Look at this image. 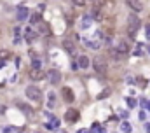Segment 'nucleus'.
<instances>
[{
  "mask_svg": "<svg viewBox=\"0 0 150 133\" xmlns=\"http://www.w3.org/2000/svg\"><path fill=\"white\" fill-rule=\"evenodd\" d=\"M140 18L136 16V14H131L129 18H127V25H126V32H127V35H129L131 39H135L136 35H138V30H140Z\"/></svg>",
  "mask_w": 150,
  "mask_h": 133,
  "instance_id": "nucleus-1",
  "label": "nucleus"
},
{
  "mask_svg": "<svg viewBox=\"0 0 150 133\" xmlns=\"http://www.w3.org/2000/svg\"><path fill=\"white\" fill-rule=\"evenodd\" d=\"M93 69L96 70V74L106 75V72H108V63H106V60H105L103 56H94V60H93Z\"/></svg>",
  "mask_w": 150,
  "mask_h": 133,
  "instance_id": "nucleus-2",
  "label": "nucleus"
},
{
  "mask_svg": "<svg viewBox=\"0 0 150 133\" xmlns=\"http://www.w3.org/2000/svg\"><path fill=\"white\" fill-rule=\"evenodd\" d=\"M25 95H26V98H30L33 102H40L42 100V91L38 90L37 86H28L25 90Z\"/></svg>",
  "mask_w": 150,
  "mask_h": 133,
  "instance_id": "nucleus-3",
  "label": "nucleus"
},
{
  "mask_svg": "<svg viewBox=\"0 0 150 133\" xmlns=\"http://www.w3.org/2000/svg\"><path fill=\"white\" fill-rule=\"evenodd\" d=\"M46 75H47V81H49L51 84H58V82L61 81V74H59V70H56V69H51Z\"/></svg>",
  "mask_w": 150,
  "mask_h": 133,
  "instance_id": "nucleus-4",
  "label": "nucleus"
},
{
  "mask_svg": "<svg viewBox=\"0 0 150 133\" xmlns=\"http://www.w3.org/2000/svg\"><path fill=\"white\" fill-rule=\"evenodd\" d=\"M28 75H30V79L32 81H40V79H44V70H42V69H33V66H32V69H30V72H28Z\"/></svg>",
  "mask_w": 150,
  "mask_h": 133,
  "instance_id": "nucleus-5",
  "label": "nucleus"
},
{
  "mask_svg": "<svg viewBox=\"0 0 150 133\" xmlns=\"http://www.w3.org/2000/svg\"><path fill=\"white\" fill-rule=\"evenodd\" d=\"M61 95H63V100H65L67 103H72L73 100H75V95H73V91L70 90V88H63V90H61Z\"/></svg>",
  "mask_w": 150,
  "mask_h": 133,
  "instance_id": "nucleus-6",
  "label": "nucleus"
},
{
  "mask_svg": "<svg viewBox=\"0 0 150 133\" xmlns=\"http://www.w3.org/2000/svg\"><path fill=\"white\" fill-rule=\"evenodd\" d=\"M65 119H67L68 123H75V121L79 119V110H77V109H68L67 114H65Z\"/></svg>",
  "mask_w": 150,
  "mask_h": 133,
  "instance_id": "nucleus-7",
  "label": "nucleus"
},
{
  "mask_svg": "<svg viewBox=\"0 0 150 133\" xmlns=\"http://www.w3.org/2000/svg\"><path fill=\"white\" fill-rule=\"evenodd\" d=\"M126 4L129 5L133 11H136V12L143 11V2H141V0H126Z\"/></svg>",
  "mask_w": 150,
  "mask_h": 133,
  "instance_id": "nucleus-8",
  "label": "nucleus"
},
{
  "mask_svg": "<svg viewBox=\"0 0 150 133\" xmlns=\"http://www.w3.org/2000/svg\"><path fill=\"white\" fill-rule=\"evenodd\" d=\"M89 63H91L89 58L84 56V54L79 56V60H77V66H79V69H82V70H84V69H89Z\"/></svg>",
  "mask_w": 150,
  "mask_h": 133,
  "instance_id": "nucleus-9",
  "label": "nucleus"
},
{
  "mask_svg": "<svg viewBox=\"0 0 150 133\" xmlns=\"http://www.w3.org/2000/svg\"><path fill=\"white\" fill-rule=\"evenodd\" d=\"M63 48H65L70 54H75V46H73L72 40H65V42H63Z\"/></svg>",
  "mask_w": 150,
  "mask_h": 133,
  "instance_id": "nucleus-10",
  "label": "nucleus"
},
{
  "mask_svg": "<svg viewBox=\"0 0 150 133\" xmlns=\"http://www.w3.org/2000/svg\"><path fill=\"white\" fill-rule=\"evenodd\" d=\"M28 18V9L26 7H19V11H17V19H26Z\"/></svg>",
  "mask_w": 150,
  "mask_h": 133,
  "instance_id": "nucleus-11",
  "label": "nucleus"
},
{
  "mask_svg": "<svg viewBox=\"0 0 150 133\" xmlns=\"http://www.w3.org/2000/svg\"><path fill=\"white\" fill-rule=\"evenodd\" d=\"M117 51H119L120 54L126 56L127 53H129V46H127V44H124V42H120V44H119V48H117Z\"/></svg>",
  "mask_w": 150,
  "mask_h": 133,
  "instance_id": "nucleus-12",
  "label": "nucleus"
},
{
  "mask_svg": "<svg viewBox=\"0 0 150 133\" xmlns=\"http://www.w3.org/2000/svg\"><path fill=\"white\" fill-rule=\"evenodd\" d=\"M110 56H112L114 60H122V58H124V54H120V53L117 51V48H115V49H110Z\"/></svg>",
  "mask_w": 150,
  "mask_h": 133,
  "instance_id": "nucleus-13",
  "label": "nucleus"
},
{
  "mask_svg": "<svg viewBox=\"0 0 150 133\" xmlns=\"http://www.w3.org/2000/svg\"><path fill=\"white\" fill-rule=\"evenodd\" d=\"M37 28H38V33H47L49 32V28H47L46 23H37Z\"/></svg>",
  "mask_w": 150,
  "mask_h": 133,
  "instance_id": "nucleus-14",
  "label": "nucleus"
},
{
  "mask_svg": "<svg viewBox=\"0 0 150 133\" xmlns=\"http://www.w3.org/2000/svg\"><path fill=\"white\" fill-rule=\"evenodd\" d=\"M9 58V51L7 49H0V61H4Z\"/></svg>",
  "mask_w": 150,
  "mask_h": 133,
  "instance_id": "nucleus-15",
  "label": "nucleus"
},
{
  "mask_svg": "<svg viewBox=\"0 0 150 133\" xmlns=\"http://www.w3.org/2000/svg\"><path fill=\"white\" fill-rule=\"evenodd\" d=\"M72 2H73V5H77V7H84L87 0H72Z\"/></svg>",
  "mask_w": 150,
  "mask_h": 133,
  "instance_id": "nucleus-16",
  "label": "nucleus"
},
{
  "mask_svg": "<svg viewBox=\"0 0 150 133\" xmlns=\"http://www.w3.org/2000/svg\"><path fill=\"white\" fill-rule=\"evenodd\" d=\"M33 37H35V32L28 28V30H26V39H28V40H33Z\"/></svg>",
  "mask_w": 150,
  "mask_h": 133,
  "instance_id": "nucleus-17",
  "label": "nucleus"
},
{
  "mask_svg": "<svg viewBox=\"0 0 150 133\" xmlns=\"http://www.w3.org/2000/svg\"><path fill=\"white\" fill-rule=\"evenodd\" d=\"M32 66H33V69H42V63H40V60H33V63H32Z\"/></svg>",
  "mask_w": 150,
  "mask_h": 133,
  "instance_id": "nucleus-18",
  "label": "nucleus"
},
{
  "mask_svg": "<svg viewBox=\"0 0 150 133\" xmlns=\"http://www.w3.org/2000/svg\"><path fill=\"white\" fill-rule=\"evenodd\" d=\"M93 4L98 5V7H103V5L106 4V0H93Z\"/></svg>",
  "mask_w": 150,
  "mask_h": 133,
  "instance_id": "nucleus-19",
  "label": "nucleus"
},
{
  "mask_svg": "<svg viewBox=\"0 0 150 133\" xmlns=\"http://www.w3.org/2000/svg\"><path fill=\"white\" fill-rule=\"evenodd\" d=\"M38 19H40V18H38V14H33V16H32V19H30V21H32V25H37V23H38Z\"/></svg>",
  "mask_w": 150,
  "mask_h": 133,
  "instance_id": "nucleus-20",
  "label": "nucleus"
},
{
  "mask_svg": "<svg viewBox=\"0 0 150 133\" xmlns=\"http://www.w3.org/2000/svg\"><path fill=\"white\" fill-rule=\"evenodd\" d=\"M89 23H91V21H89V19H84V21H82V25H80V26H82V28H87V26H89Z\"/></svg>",
  "mask_w": 150,
  "mask_h": 133,
  "instance_id": "nucleus-21",
  "label": "nucleus"
},
{
  "mask_svg": "<svg viewBox=\"0 0 150 133\" xmlns=\"http://www.w3.org/2000/svg\"><path fill=\"white\" fill-rule=\"evenodd\" d=\"M145 105L148 107V110H150V102H145Z\"/></svg>",
  "mask_w": 150,
  "mask_h": 133,
  "instance_id": "nucleus-22",
  "label": "nucleus"
},
{
  "mask_svg": "<svg viewBox=\"0 0 150 133\" xmlns=\"http://www.w3.org/2000/svg\"><path fill=\"white\" fill-rule=\"evenodd\" d=\"M147 35H148V37H150V28H147Z\"/></svg>",
  "mask_w": 150,
  "mask_h": 133,
  "instance_id": "nucleus-23",
  "label": "nucleus"
}]
</instances>
